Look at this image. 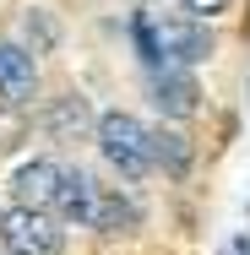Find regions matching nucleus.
I'll list each match as a JSON object with an SVG mask.
<instances>
[{
    "label": "nucleus",
    "mask_w": 250,
    "mask_h": 255,
    "mask_svg": "<svg viewBox=\"0 0 250 255\" xmlns=\"http://www.w3.org/2000/svg\"><path fill=\"white\" fill-rule=\"evenodd\" d=\"M136 44H142V60L152 71L174 65V71H191L212 54V33L201 27L196 16H174V11H142L136 16Z\"/></svg>",
    "instance_id": "1"
},
{
    "label": "nucleus",
    "mask_w": 250,
    "mask_h": 255,
    "mask_svg": "<svg viewBox=\"0 0 250 255\" xmlns=\"http://www.w3.org/2000/svg\"><path fill=\"white\" fill-rule=\"evenodd\" d=\"M93 136H98V152L125 174V179H142L152 168V130L136 120V114H120V109H109L98 114V125H93Z\"/></svg>",
    "instance_id": "2"
},
{
    "label": "nucleus",
    "mask_w": 250,
    "mask_h": 255,
    "mask_svg": "<svg viewBox=\"0 0 250 255\" xmlns=\"http://www.w3.org/2000/svg\"><path fill=\"white\" fill-rule=\"evenodd\" d=\"M0 239H5V255H60V217L11 206L0 223Z\"/></svg>",
    "instance_id": "3"
},
{
    "label": "nucleus",
    "mask_w": 250,
    "mask_h": 255,
    "mask_svg": "<svg viewBox=\"0 0 250 255\" xmlns=\"http://www.w3.org/2000/svg\"><path fill=\"white\" fill-rule=\"evenodd\" d=\"M60 190H65V168L54 157H33V163H22L11 174V196H16V206H27V212H54L60 206Z\"/></svg>",
    "instance_id": "4"
},
{
    "label": "nucleus",
    "mask_w": 250,
    "mask_h": 255,
    "mask_svg": "<svg viewBox=\"0 0 250 255\" xmlns=\"http://www.w3.org/2000/svg\"><path fill=\"white\" fill-rule=\"evenodd\" d=\"M38 93V65H33V49L0 38V98L5 103H33Z\"/></svg>",
    "instance_id": "5"
},
{
    "label": "nucleus",
    "mask_w": 250,
    "mask_h": 255,
    "mask_svg": "<svg viewBox=\"0 0 250 255\" xmlns=\"http://www.w3.org/2000/svg\"><path fill=\"white\" fill-rule=\"evenodd\" d=\"M147 93H152V103L169 114V120H185V114H196V76L191 71H174V65H163V71H152L147 76Z\"/></svg>",
    "instance_id": "6"
},
{
    "label": "nucleus",
    "mask_w": 250,
    "mask_h": 255,
    "mask_svg": "<svg viewBox=\"0 0 250 255\" xmlns=\"http://www.w3.org/2000/svg\"><path fill=\"white\" fill-rule=\"evenodd\" d=\"M98 179L93 174H82V168H65V190H60V206H54V217L60 223H93V206H98Z\"/></svg>",
    "instance_id": "7"
},
{
    "label": "nucleus",
    "mask_w": 250,
    "mask_h": 255,
    "mask_svg": "<svg viewBox=\"0 0 250 255\" xmlns=\"http://www.w3.org/2000/svg\"><path fill=\"white\" fill-rule=\"evenodd\" d=\"M136 223H142L136 201L103 185V190H98V206H93V223H87V228H98V234H125V228H136Z\"/></svg>",
    "instance_id": "8"
},
{
    "label": "nucleus",
    "mask_w": 250,
    "mask_h": 255,
    "mask_svg": "<svg viewBox=\"0 0 250 255\" xmlns=\"http://www.w3.org/2000/svg\"><path fill=\"white\" fill-rule=\"evenodd\" d=\"M152 163L169 168V174H185V168H191V141H185L180 130H163V125H158V130H152Z\"/></svg>",
    "instance_id": "9"
},
{
    "label": "nucleus",
    "mask_w": 250,
    "mask_h": 255,
    "mask_svg": "<svg viewBox=\"0 0 250 255\" xmlns=\"http://www.w3.org/2000/svg\"><path fill=\"white\" fill-rule=\"evenodd\" d=\"M22 38L33 44V54L54 49V38H60V27H54V16L44 11V5H27V16H22Z\"/></svg>",
    "instance_id": "10"
},
{
    "label": "nucleus",
    "mask_w": 250,
    "mask_h": 255,
    "mask_svg": "<svg viewBox=\"0 0 250 255\" xmlns=\"http://www.w3.org/2000/svg\"><path fill=\"white\" fill-rule=\"evenodd\" d=\"M87 120H93V114H87V103L76 98V93H65V98L49 109V130L54 136H71V130H82Z\"/></svg>",
    "instance_id": "11"
},
{
    "label": "nucleus",
    "mask_w": 250,
    "mask_h": 255,
    "mask_svg": "<svg viewBox=\"0 0 250 255\" xmlns=\"http://www.w3.org/2000/svg\"><path fill=\"white\" fill-rule=\"evenodd\" d=\"M185 11H196V16H218V11H229V0H185Z\"/></svg>",
    "instance_id": "12"
},
{
    "label": "nucleus",
    "mask_w": 250,
    "mask_h": 255,
    "mask_svg": "<svg viewBox=\"0 0 250 255\" xmlns=\"http://www.w3.org/2000/svg\"><path fill=\"white\" fill-rule=\"evenodd\" d=\"M0 223H5V212H0Z\"/></svg>",
    "instance_id": "13"
}]
</instances>
